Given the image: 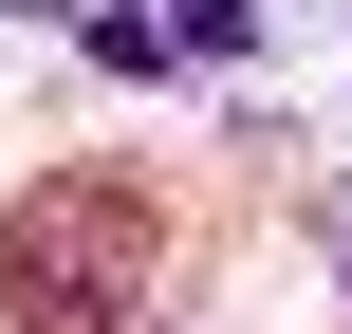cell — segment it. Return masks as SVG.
<instances>
[{
	"instance_id": "cell-1",
	"label": "cell",
	"mask_w": 352,
	"mask_h": 334,
	"mask_svg": "<svg viewBox=\"0 0 352 334\" xmlns=\"http://www.w3.org/2000/svg\"><path fill=\"white\" fill-rule=\"evenodd\" d=\"M148 260H167L148 167H37L0 205V316L19 334H130L148 316Z\"/></svg>"
}]
</instances>
